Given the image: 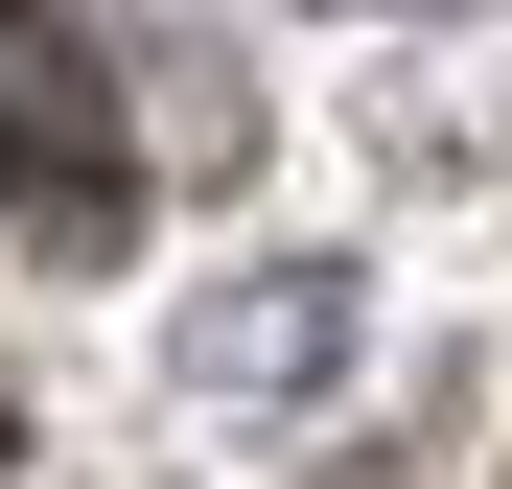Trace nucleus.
<instances>
[{
  "label": "nucleus",
  "mask_w": 512,
  "mask_h": 489,
  "mask_svg": "<svg viewBox=\"0 0 512 489\" xmlns=\"http://www.w3.org/2000/svg\"><path fill=\"white\" fill-rule=\"evenodd\" d=\"M0 210H24L47 257H117V233H140V163L94 117V70L47 47V0H0Z\"/></svg>",
  "instance_id": "f257e3e1"
},
{
  "label": "nucleus",
  "mask_w": 512,
  "mask_h": 489,
  "mask_svg": "<svg viewBox=\"0 0 512 489\" xmlns=\"http://www.w3.org/2000/svg\"><path fill=\"white\" fill-rule=\"evenodd\" d=\"M326 326H350V280H233L187 326V373L233 396V420H280V396H326Z\"/></svg>",
  "instance_id": "f03ea898"
}]
</instances>
